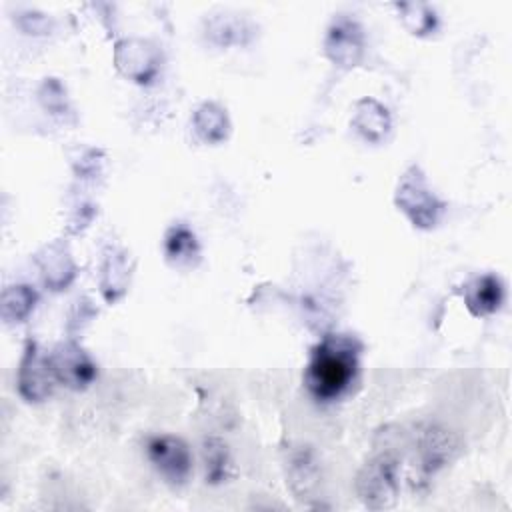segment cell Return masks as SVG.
<instances>
[{"mask_svg":"<svg viewBox=\"0 0 512 512\" xmlns=\"http://www.w3.org/2000/svg\"><path fill=\"white\" fill-rule=\"evenodd\" d=\"M98 156H100V150H88L86 156H82V160L78 164V174L96 176L100 170V162H102V160H98Z\"/></svg>","mask_w":512,"mask_h":512,"instance_id":"obj_21","label":"cell"},{"mask_svg":"<svg viewBox=\"0 0 512 512\" xmlns=\"http://www.w3.org/2000/svg\"><path fill=\"white\" fill-rule=\"evenodd\" d=\"M160 50L142 38H122L114 46L116 70L138 84H148L160 70Z\"/></svg>","mask_w":512,"mask_h":512,"instance_id":"obj_7","label":"cell"},{"mask_svg":"<svg viewBox=\"0 0 512 512\" xmlns=\"http://www.w3.org/2000/svg\"><path fill=\"white\" fill-rule=\"evenodd\" d=\"M412 464L416 470L414 484H426L438 470L450 464L460 452L458 436L438 422L416 424L412 438Z\"/></svg>","mask_w":512,"mask_h":512,"instance_id":"obj_3","label":"cell"},{"mask_svg":"<svg viewBox=\"0 0 512 512\" xmlns=\"http://www.w3.org/2000/svg\"><path fill=\"white\" fill-rule=\"evenodd\" d=\"M202 460H204V476L210 484H222L230 478L232 460L228 446L220 438H204L202 442Z\"/></svg>","mask_w":512,"mask_h":512,"instance_id":"obj_16","label":"cell"},{"mask_svg":"<svg viewBox=\"0 0 512 512\" xmlns=\"http://www.w3.org/2000/svg\"><path fill=\"white\" fill-rule=\"evenodd\" d=\"M164 254L172 266H194L200 258V246L194 232L186 226H172L164 238Z\"/></svg>","mask_w":512,"mask_h":512,"instance_id":"obj_15","label":"cell"},{"mask_svg":"<svg viewBox=\"0 0 512 512\" xmlns=\"http://www.w3.org/2000/svg\"><path fill=\"white\" fill-rule=\"evenodd\" d=\"M394 204L420 230L434 228L446 210V204L434 194L426 174L416 164L402 172L394 192Z\"/></svg>","mask_w":512,"mask_h":512,"instance_id":"obj_4","label":"cell"},{"mask_svg":"<svg viewBox=\"0 0 512 512\" xmlns=\"http://www.w3.org/2000/svg\"><path fill=\"white\" fill-rule=\"evenodd\" d=\"M38 302V294L28 284H12L2 292V318L6 322H22L30 316Z\"/></svg>","mask_w":512,"mask_h":512,"instance_id":"obj_17","label":"cell"},{"mask_svg":"<svg viewBox=\"0 0 512 512\" xmlns=\"http://www.w3.org/2000/svg\"><path fill=\"white\" fill-rule=\"evenodd\" d=\"M16 384H18V394L30 404L48 400V396L54 390L56 378L52 374L48 356L42 354V350L38 348V342L32 338L26 340L24 354L18 366Z\"/></svg>","mask_w":512,"mask_h":512,"instance_id":"obj_6","label":"cell"},{"mask_svg":"<svg viewBox=\"0 0 512 512\" xmlns=\"http://www.w3.org/2000/svg\"><path fill=\"white\" fill-rule=\"evenodd\" d=\"M396 8L400 12V20L404 28L410 34L428 36L438 28V16L434 8L428 6L426 2H402V4H396Z\"/></svg>","mask_w":512,"mask_h":512,"instance_id":"obj_19","label":"cell"},{"mask_svg":"<svg viewBox=\"0 0 512 512\" xmlns=\"http://www.w3.org/2000/svg\"><path fill=\"white\" fill-rule=\"evenodd\" d=\"M360 348V342L352 336H326L312 350L304 372V384L308 392L320 402L340 398L356 378Z\"/></svg>","mask_w":512,"mask_h":512,"instance_id":"obj_1","label":"cell"},{"mask_svg":"<svg viewBox=\"0 0 512 512\" xmlns=\"http://www.w3.org/2000/svg\"><path fill=\"white\" fill-rule=\"evenodd\" d=\"M146 454L154 468L170 482L184 484L192 470V454L188 444L172 434L152 436L146 444Z\"/></svg>","mask_w":512,"mask_h":512,"instance_id":"obj_9","label":"cell"},{"mask_svg":"<svg viewBox=\"0 0 512 512\" xmlns=\"http://www.w3.org/2000/svg\"><path fill=\"white\" fill-rule=\"evenodd\" d=\"M134 270V260L130 252L120 246H108L104 250L102 268H100V292L106 302L114 304L122 298L130 286Z\"/></svg>","mask_w":512,"mask_h":512,"instance_id":"obj_11","label":"cell"},{"mask_svg":"<svg viewBox=\"0 0 512 512\" xmlns=\"http://www.w3.org/2000/svg\"><path fill=\"white\" fill-rule=\"evenodd\" d=\"M192 128L206 144H220L230 136V118L226 108L216 102H202L192 114Z\"/></svg>","mask_w":512,"mask_h":512,"instance_id":"obj_14","label":"cell"},{"mask_svg":"<svg viewBox=\"0 0 512 512\" xmlns=\"http://www.w3.org/2000/svg\"><path fill=\"white\" fill-rule=\"evenodd\" d=\"M40 102L42 106L52 112V114H60L66 110V90L64 86L56 80V78H46L40 92Z\"/></svg>","mask_w":512,"mask_h":512,"instance_id":"obj_20","label":"cell"},{"mask_svg":"<svg viewBox=\"0 0 512 512\" xmlns=\"http://www.w3.org/2000/svg\"><path fill=\"white\" fill-rule=\"evenodd\" d=\"M288 482L296 494V498H308V494L318 486V468L312 460L310 450H300L290 458V474Z\"/></svg>","mask_w":512,"mask_h":512,"instance_id":"obj_18","label":"cell"},{"mask_svg":"<svg viewBox=\"0 0 512 512\" xmlns=\"http://www.w3.org/2000/svg\"><path fill=\"white\" fill-rule=\"evenodd\" d=\"M364 44L362 26L348 16H340L328 28L324 54L334 66L350 70L360 64L364 56Z\"/></svg>","mask_w":512,"mask_h":512,"instance_id":"obj_8","label":"cell"},{"mask_svg":"<svg viewBox=\"0 0 512 512\" xmlns=\"http://www.w3.org/2000/svg\"><path fill=\"white\" fill-rule=\"evenodd\" d=\"M48 362H50L56 382L66 388H72V390L88 388L94 382L96 372H98L94 360L74 340L60 342L48 354Z\"/></svg>","mask_w":512,"mask_h":512,"instance_id":"obj_5","label":"cell"},{"mask_svg":"<svg viewBox=\"0 0 512 512\" xmlns=\"http://www.w3.org/2000/svg\"><path fill=\"white\" fill-rule=\"evenodd\" d=\"M504 302V284L496 274L474 278L464 288V304L472 316L494 314Z\"/></svg>","mask_w":512,"mask_h":512,"instance_id":"obj_13","label":"cell"},{"mask_svg":"<svg viewBox=\"0 0 512 512\" xmlns=\"http://www.w3.org/2000/svg\"><path fill=\"white\" fill-rule=\"evenodd\" d=\"M350 124L362 138H366L368 142H374V144L382 142L392 128L388 108L368 96L360 98L354 104V114H352Z\"/></svg>","mask_w":512,"mask_h":512,"instance_id":"obj_12","label":"cell"},{"mask_svg":"<svg viewBox=\"0 0 512 512\" xmlns=\"http://www.w3.org/2000/svg\"><path fill=\"white\" fill-rule=\"evenodd\" d=\"M356 494L370 510L396 506L400 494V456L392 448H380L356 476Z\"/></svg>","mask_w":512,"mask_h":512,"instance_id":"obj_2","label":"cell"},{"mask_svg":"<svg viewBox=\"0 0 512 512\" xmlns=\"http://www.w3.org/2000/svg\"><path fill=\"white\" fill-rule=\"evenodd\" d=\"M34 260L40 270L44 286L54 292L64 290L76 278V272H78L76 262L70 254V248L62 240H54L42 246L36 252Z\"/></svg>","mask_w":512,"mask_h":512,"instance_id":"obj_10","label":"cell"}]
</instances>
